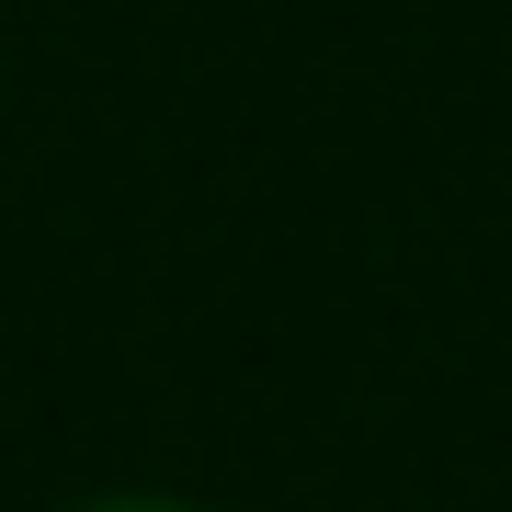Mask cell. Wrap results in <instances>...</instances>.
Masks as SVG:
<instances>
[{"label": "cell", "instance_id": "1", "mask_svg": "<svg viewBox=\"0 0 512 512\" xmlns=\"http://www.w3.org/2000/svg\"><path fill=\"white\" fill-rule=\"evenodd\" d=\"M80 512H194V501H160V490H114V501H80Z\"/></svg>", "mask_w": 512, "mask_h": 512}]
</instances>
